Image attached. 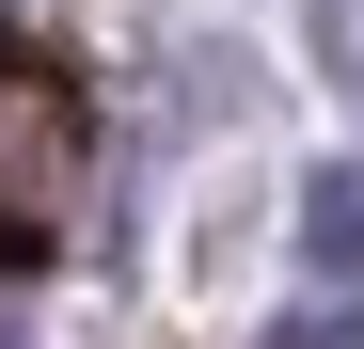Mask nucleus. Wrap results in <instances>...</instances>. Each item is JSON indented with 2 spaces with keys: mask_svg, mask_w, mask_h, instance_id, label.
I'll list each match as a JSON object with an SVG mask.
<instances>
[{
  "mask_svg": "<svg viewBox=\"0 0 364 349\" xmlns=\"http://www.w3.org/2000/svg\"><path fill=\"white\" fill-rule=\"evenodd\" d=\"M64 191H80V95H64V64H0V286L64 254Z\"/></svg>",
  "mask_w": 364,
  "mask_h": 349,
  "instance_id": "1",
  "label": "nucleus"
},
{
  "mask_svg": "<svg viewBox=\"0 0 364 349\" xmlns=\"http://www.w3.org/2000/svg\"><path fill=\"white\" fill-rule=\"evenodd\" d=\"M301 270L364 286V159H317V174H301Z\"/></svg>",
  "mask_w": 364,
  "mask_h": 349,
  "instance_id": "2",
  "label": "nucleus"
},
{
  "mask_svg": "<svg viewBox=\"0 0 364 349\" xmlns=\"http://www.w3.org/2000/svg\"><path fill=\"white\" fill-rule=\"evenodd\" d=\"M269 349H364V318H348V302H317V318H285Z\"/></svg>",
  "mask_w": 364,
  "mask_h": 349,
  "instance_id": "3",
  "label": "nucleus"
},
{
  "mask_svg": "<svg viewBox=\"0 0 364 349\" xmlns=\"http://www.w3.org/2000/svg\"><path fill=\"white\" fill-rule=\"evenodd\" d=\"M333 64H348V80H364V16H348V32H333Z\"/></svg>",
  "mask_w": 364,
  "mask_h": 349,
  "instance_id": "4",
  "label": "nucleus"
}]
</instances>
